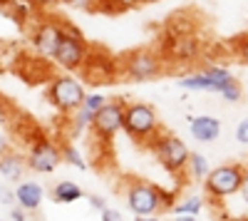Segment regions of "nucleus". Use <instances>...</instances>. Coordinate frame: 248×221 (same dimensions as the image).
Instances as JSON below:
<instances>
[{
    "label": "nucleus",
    "mask_w": 248,
    "mask_h": 221,
    "mask_svg": "<svg viewBox=\"0 0 248 221\" xmlns=\"http://www.w3.org/2000/svg\"><path fill=\"white\" fill-rule=\"evenodd\" d=\"M122 132L139 144H149L161 132L159 117L154 107L147 102H124V117H122Z\"/></svg>",
    "instance_id": "obj_1"
},
{
    "label": "nucleus",
    "mask_w": 248,
    "mask_h": 221,
    "mask_svg": "<svg viewBox=\"0 0 248 221\" xmlns=\"http://www.w3.org/2000/svg\"><path fill=\"white\" fill-rule=\"evenodd\" d=\"M241 189H246V167L243 164H221L216 169H209L203 176V191L214 202H226L236 196Z\"/></svg>",
    "instance_id": "obj_2"
},
{
    "label": "nucleus",
    "mask_w": 248,
    "mask_h": 221,
    "mask_svg": "<svg viewBox=\"0 0 248 221\" xmlns=\"http://www.w3.org/2000/svg\"><path fill=\"white\" fill-rule=\"evenodd\" d=\"M90 45H87V40L85 35H82L75 25H62V32H60V40H57V45L52 50V60L62 67V70H67V72H75L79 70L82 65H85V60L90 55Z\"/></svg>",
    "instance_id": "obj_3"
},
{
    "label": "nucleus",
    "mask_w": 248,
    "mask_h": 221,
    "mask_svg": "<svg viewBox=\"0 0 248 221\" xmlns=\"http://www.w3.org/2000/svg\"><path fill=\"white\" fill-rule=\"evenodd\" d=\"M87 90H85V82H82L79 77L75 75H57L50 79V85L45 90V97H47V102L62 112V114H72L79 105H82V99H85Z\"/></svg>",
    "instance_id": "obj_4"
},
{
    "label": "nucleus",
    "mask_w": 248,
    "mask_h": 221,
    "mask_svg": "<svg viewBox=\"0 0 248 221\" xmlns=\"http://www.w3.org/2000/svg\"><path fill=\"white\" fill-rule=\"evenodd\" d=\"M159 55L164 63H194L201 55V40L191 30L169 28L161 40Z\"/></svg>",
    "instance_id": "obj_5"
},
{
    "label": "nucleus",
    "mask_w": 248,
    "mask_h": 221,
    "mask_svg": "<svg viewBox=\"0 0 248 221\" xmlns=\"http://www.w3.org/2000/svg\"><path fill=\"white\" fill-rule=\"evenodd\" d=\"M147 147H152V152L156 154L161 167L171 174H181L186 169V162H189V154H191V149L186 147L184 139L176 134H169V132H159Z\"/></svg>",
    "instance_id": "obj_6"
},
{
    "label": "nucleus",
    "mask_w": 248,
    "mask_h": 221,
    "mask_svg": "<svg viewBox=\"0 0 248 221\" xmlns=\"http://www.w3.org/2000/svg\"><path fill=\"white\" fill-rule=\"evenodd\" d=\"M164 60L159 52L154 50H134L124 57L122 63V72L127 75L132 82H149L164 75Z\"/></svg>",
    "instance_id": "obj_7"
},
{
    "label": "nucleus",
    "mask_w": 248,
    "mask_h": 221,
    "mask_svg": "<svg viewBox=\"0 0 248 221\" xmlns=\"http://www.w3.org/2000/svg\"><path fill=\"white\" fill-rule=\"evenodd\" d=\"M25 162H28V169L35 172V174H52L62 164L60 147L47 137H37L30 144V152L25 157Z\"/></svg>",
    "instance_id": "obj_8"
},
{
    "label": "nucleus",
    "mask_w": 248,
    "mask_h": 221,
    "mask_svg": "<svg viewBox=\"0 0 248 221\" xmlns=\"http://www.w3.org/2000/svg\"><path fill=\"white\" fill-rule=\"evenodd\" d=\"M122 117H124V99H107V102L94 112L90 129L99 139L109 142L114 134L122 132Z\"/></svg>",
    "instance_id": "obj_9"
},
{
    "label": "nucleus",
    "mask_w": 248,
    "mask_h": 221,
    "mask_svg": "<svg viewBox=\"0 0 248 221\" xmlns=\"http://www.w3.org/2000/svg\"><path fill=\"white\" fill-rule=\"evenodd\" d=\"M127 209L134 216H149V214H159V187L134 179L127 187Z\"/></svg>",
    "instance_id": "obj_10"
},
{
    "label": "nucleus",
    "mask_w": 248,
    "mask_h": 221,
    "mask_svg": "<svg viewBox=\"0 0 248 221\" xmlns=\"http://www.w3.org/2000/svg\"><path fill=\"white\" fill-rule=\"evenodd\" d=\"M15 194V204L20 209H25L28 214L37 211L40 204H43V199H45V187H40L37 182H32V179H20L17 187L13 189Z\"/></svg>",
    "instance_id": "obj_11"
},
{
    "label": "nucleus",
    "mask_w": 248,
    "mask_h": 221,
    "mask_svg": "<svg viewBox=\"0 0 248 221\" xmlns=\"http://www.w3.org/2000/svg\"><path fill=\"white\" fill-rule=\"evenodd\" d=\"M60 32H62V25L60 23H40L30 37V43L35 47V52L40 57H50L55 45H57V40H60Z\"/></svg>",
    "instance_id": "obj_12"
},
{
    "label": "nucleus",
    "mask_w": 248,
    "mask_h": 221,
    "mask_svg": "<svg viewBox=\"0 0 248 221\" xmlns=\"http://www.w3.org/2000/svg\"><path fill=\"white\" fill-rule=\"evenodd\" d=\"M189 132L196 142H216L221 137V119L211 117V114H199L189 119Z\"/></svg>",
    "instance_id": "obj_13"
},
{
    "label": "nucleus",
    "mask_w": 248,
    "mask_h": 221,
    "mask_svg": "<svg viewBox=\"0 0 248 221\" xmlns=\"http://www.w3.org/2000/svg\"><path fill=\"white\" fill-rule=\"evenodd\" d=\"M25 172H28V162H25L23 154H17V152H13V149H8V152L0 154V176H3V179L17 184L20 179L25 176Z\"/></svg>",
    "instance_id": "obj_14"
},
{
    "label": "nucleus",
    "mask_w": 248,
    "mask_h": 221,
    "mask_svg": "<svg viewBox=\"0 0 248 221\" xmlns=\"http://www.w3.org/2000/svg\"><path fill=\"white\" fill-rule=\"evenodd\" d=\"M82 196H85L82 187L75 184V182H70V179H62V182H57L52 187V199H55L57 204H75V202H79Z\"/></svg>",
    "instance_id": "obj_15"
},
{
    "label": "nucleus",
    "mask_w": 248,
    "mask_h": 221,
    "mask_svg": "<svg viewBox=\"0 0 248 221\" xmlns=\"http://www.w3.org/2000/svg\"><path fill=\"white\" fill-rule=\"evenodd\" d=\"M179 87L189 90V92H216V85L211 82L206 72H191V75H184L179 77Z\"/></svg>",
    "instance_id": "obj_16"
},
{
    "label": "nucleus",
    "mask_w": 248,
    "mask_h": 221,
    "mask_svg": "<svg viewBox=\"0 0 248 221\" xmlns=\"http://www.w3.org/2000/svg\"><path fill=\"white\" fill-rule=\"evenodd\" d=\"M211 164H209V159H206L203 154H189V162H186V169L184 172H189L191 179H196V182H203V176L209 174Z\"/></svg>",
    "instance_id": "obj_17"
},
{
    "label": "nucleus",
    "mask_w": 248,
    "mask_h": 221,
    "mask_svg": "<svg viewBox=\"0 0 248 221\" xmlns=\"http://www.w3.org/2000/svg\"><path fill=\"white\" fill-rule=\"evenodd\" d=\"M201 209H203V199H201V196H186V199H181V202H174V206H171L169 211H171L174 216H179V214L199 216Z\"/></svg>",
    "instance_id": "obj_18"
},
{
    "label": "nucleus",
    "mask_w": 248,
    "mask_h": 221,
    "mask_svg": "<svg viewBox=\"0 0 248 221\" xmlns=\"http://www.w3.org/2000/svg\"><path fill=\"white\" fill-rule=\"evenodd\" d=\"M203 72H206V77H209L211 82L216 85V92H221L223 85H229L231 79H236V77L231 75V70H226V67H221V65H209Z\"/></svg>",
    "instance_id": "obj_19"
},
{
    "label": "nucleus",
    "mask_w": 248,
    "mask_h": 221,
    "mask_svg": "<svg viewBox=\"0 0 248 221\" xmlns=\"http://www.w3.org/2000/svg\"><path fill=\"white\" fill-rule=\"evenodd\" d=\"M60 157H62V162H65V164H70V167H75V169H79V172L87 169L85 157H82V154L77 152V147H72V144H62V147H60Z\"/></svg>",
    "instance_id": "obj_20"
},
{
    "label": "nucleus",
    "mask_w": 248,
    "mask_h": 221,
    "mask_svg": "<svg viewBox=\"0 0 248 221\" xmlns=\"http://www.w3.org/2000/svg\"><path fill=\"white\" fill-rule=\"evenodd\" d=\"M92 112L90 110H85V107H77L75 112H72V132L75 134H85L87 129H90V125H92Z\"/></svg>",
    "instance_id": "obj_21"
},
{
    "label": "nucleus",
    "mask_w": 248,
    "mask_h": 221,
    "mask_svg": "<svg viewBox=\"0 0 248 221\" xmlns=\"http://www.w3.org/2000/svg\"><path fill=\"white\" fill-rule=\"evenodd\" d=\"M218 95L226 99V102H241V99H243V87H241L238 79H231L229 85H223V90Z\"/></svg>",
    "instance_id": "obj_22"
},
{
    "label": "nucleus",
    "mask_w": 248,
    "mask_h": 221,
    "mask_svg": "<svg viewBox=\"0 0 248 221\" xmlns=\"http://www.w3.org/2000/svg\"><path fill=\"white\" fill-rule=\"evenodd\" d=\"M105 102H107V97L102 95V92H87V95H85V99H82V105H79V107H85V110H90V112L94 114V112H97L102 105H105Z\"/></svg>",
    "instance_id": "obj_23"
},
{
    "label": "nucleus",
    "mask_w": 248,
    "mask_h": 221,
    "mask_svg": "<svg viewBox=\"0 0 248 221\" xmlns=\"http://www.w3.org/2000/svg\"><path fill=\"white\" fill-rule=\"evenodd\" d=\"M62 3L70 8H77V10H99L105 0H62Z\"/></svg>",
    "instance_id": "obj_24"
},
{
    "label": "nucleus",
    "mask_w": 248,
    "mask_h": 221,
    "mask_svg": "<svg viewBox=\"0 0 248 221\" xmlns=\"http://www.w3.org/2000/svg\"><path fill=\"white\" fill-rule=\"evenodd\" d=\"M174 202H176V191L159 187V211H169L174 206Z\"/></svg>",
    "instance_id": "obj_25"
},
{
    "label": "nucleus",
    "mask_w": 248,
    "mask_h": 221,
    "mask_svg": "<svg viewBox=\"0 0 248 221\" xmlns=\"http://www.w3.org/2000/svg\"><path fill=\"white\" fill-rule=\"evenodd\" d=\"M99 221H124V214L119 211V209H109V206H105L99 211Z\"/></svg>",
    "instance_id": "obj_26"
},
{
    "label": "nucleus",
    "mask_w": 248,
    "mask_h": 221,
    "mask_svg": "<svg viewBox=\"0 0 248 221\" xmlns=\"http://www.w3.org/2000/svg\"><path fill=\"white\" fill-rule=\"evenodd\" d=\"M236 139H238L241 147L248 144V119H241V122H238V127H236Z\"/></svg>",
    "instance_id": "obj_27"
},
{
    "label": "nucleus",
    "mask_w": 248,
    "mask_h": 221,
    "mask_svg": "<svg viewBox=\"0 0 248 221\" xmlns=\"http://www.w3.org/2000/svg\"><path fill=\"white\" fill-rule=\"evenodd\" d=\"M0 204H3V206H13V204H15V194H13V189L0 187Z\"/></svg>",
    "instance_id": "obj_28"
},
{
    "label": "nucleus",
    "mask_w": 248,
    "mask_h": 221,
    "mask_svg": "<svg viewBox=\"0 0 248 221\" xmlns=\"http://www.w3.org/2000/svg\"><path fill=\"white\" fill-rule=\"evenodd\" d=\"M10 221H28V211L13 204V206H10Z\"/></svg>",
    "instance_id": "obj_29"
},
{
    "label": "nucleus",
    "mask_w": 248,
    "mask_h": 221,
    "mask_svg": "<svg viewBox=\"0 0 248 221\" xmlns=\"http://www.w3.org/2000/svg\"><path fill=\"white\" fill-rule=\"evenodd\" d=\"M87 199H90V204H92V209H94V211H102V209L107 206V202H105V196H97V194H90Z\"/></svg>",
    "instance_id": "obj_30"
},
{
    "label": "nucleus",
    "mask_w": 248,
    "mask_h": 221,
    "mask_svg": "<svg viewBox=\"0 0 248 221\" xmlns=\"http://www.w3.org/2000/svg\"><path fill=\"white\" fill-rule=\"evenodd\" d=\"M8 114H10V105H8V99L0 95V122H5Z\"/></svg>",
    "instance_id": "obj_31"
},
{
    "label": "nucleus",
    "mask_w": 248,
    "mask_h": 221,
    "mask_svg": "<svg viewBox=\"0 0 248 221\" xmlns=\"http://www.w3.org/2000/svg\"><path fill=\"white\" fill-rule=\"evenodd\" d=\"M32 5H40V8H50V5H60L62 0H30Z\"/></svg>",
    "instance_id": "obj_32"
},
{
    "label": "nucleus",
    "mask_w": 248,
    "mask_h": 221,
    "mask_svg": "<svg viewBox=\"0 0 248 221\" xmlns=\"http://www.w3.org/2000/svg\"><path fill=\"white\" fill-rule=\"evenodd\" d=\"M10 149V139H8V134H3V132H0V154H3V152H8Z\"/></svg>",
    "instance_id": "obj_33"
},
{
    "label": "nucleus",
    "mask_w": 248,
    "mask_h": 221,
    "mask_svg": "<svg viewBox=\"0 0 248 221\" xmlns=\"http://www.w3.org/2000/svg\"><path fill=\"white\" fill-rule=\"evenodd\" d=\"M174 221H199V216H189V214H179V216H174Z\"/></svg>",
    "instance_id": "obj_34"
},
{
    "label": "nucleus",
    "mask_w": 248,
    "mask_h": 221,
    "mask_svg": "<svg viewBox=\"0 0 248 221\" xmlns=\"http://www.w3.org/2000/svg\"><path fill=\"white\" fill-rule=\"evenodd\" d=\"M117 3V8L119 5H134V3H147V0H114Z\"/></svg>",
    "instance_id": "obj_35"
},
{
    "label": "nucleus",
    "mask_w": 248,
    "mask_h": 221,
    "mask_svg": "<svg viewBox=\"0 0 248 221\" xmlns=\"http://www.w3.org/2000/svg\"><path fill=\"white\" fill-rule=\"evenodd\" d=\"M134 221H161V219H159L156 214H149V216H137Z\"/></svg>",
    "instance_id": "obj_36"
},
{
    "label": "nucleus",
    "mask_w": 248,
    "mask_h": 221,
    "mask_svg": "<svg viewBox=\"0 0 248 221\" xmlns=\"http://www.w3.org/2000/svg\"><path fill=\"white\" fill-rule=\"evenodd\" d=\"M0 55H3V45H0Z\"/></svg>",
    "instance_id": "obj_37"
},
{
    "label": "nucleus",
    "mask_w": 248,
    "mask_h": 221,
    "mask_svg": "<svg viewBox=\"0 0 248 221\" xmlns=\"http://www.w3.org/2000/svg\"><path fill=\"white\" fill-rule=\"evenodd\" d=\"M0 221H10V219H0Z\"/></svg>",
    "instance_id": "obj_38"
}]
</instances>
